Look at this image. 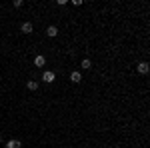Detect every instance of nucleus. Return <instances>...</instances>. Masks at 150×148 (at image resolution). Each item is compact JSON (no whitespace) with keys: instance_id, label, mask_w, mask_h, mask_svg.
<instances>
[{"instance_id":"obj_8","label":"nucleus","mask_w":150,"mask_h":148,"mask_svg":"<svg viewBox=\"0 0 150 148\" xmlns=\"http://www.w3.org/2000/svg\"><path fill=\"white\" fill-rule=\"evenodd\" d=\"M26 88H28V90H38V82H36V80H28V82H26Z\"/></svg>"},{"instance_id":"obj_4","label":"nucleus","mask_w":150,"mask_h":148,"mask_svg":"<svg viewBox=\"0 0 150 148\" xmlns=\"http://www.w3.org/2000/svg\"><path fill=\"white\" fill-rule=\"evenodd\" d=\"M70 80H72L74 84H78V82L82 80V74L78 72V70H74V72H70Z\"/></svg>"},{"instance_id":"obj_1","label":"nucleus","mask_w":150,"mask_h":148,"mask_svg":"<svg viewBox=\"0 0 150 148\" xmlns=\"http://www.w3.org/2000/svg\"><path fill=\"white\" fill-rule=\"evenodd\" d=\"M56 80V74L52 72V70H46L44 74H42V82H46V84H52Z\"/></svg>"},{"instance_id":"obj_6","label":"nucleus","mask_w":150,"mask_h":148,"mask_svg":"<svg viewBox=\"0 0 150 148\" xmlns=\"http://www.w3.org/2000/svg\"><path fill=\"white\" fill-rule=\"evenodd\" d=\"M148 70H150L148 62H140L138 64V74H148Z\"/></svg>"},{"instance_id":"obj_9","label":"nucleus","mask_w":150,"mask_h":148,"mask_svg":"<svg viewBox=\"0 0 150 148\" xmlns=\"http://www.w3.org/2000/svg\"><path fill=\"white\" fill-rule=\"evenodd\" d=\"M80 66H82V68H84V70H90V66H92V62H90L88 58H84V60H82V62H80Z\"/></svg>"},{"instance_id":"obj_5","label":"nucleus","mask_w":150,"mask_h":148,"mask_svg":"<svg viewBox=\"0 0 150 148\" xmlns=\"http://www.w3.org/2000/svg\"><path fill=\"white\" fill-rule=\"evenodd\" d=\"M20 146H22V142H20V140H16V138H12V140L6 142V148H20Z\"/></svg>"},{"instance_id":"obj_3","label":"nucleus","mask_w":150,"mask_h":148,"mask_svg":"<svg viewBox=\"0 0 150 148\" xmlns=\"http://www.w3.org/2000/svg\"><path fill=\"white\" fill-rule=\"evenodd\" d=\"M44 64H46V58L42 56V54H40V56H36V58H34V66H36V68H42Z\"/></svg>"},{"instance_id":"obj_2","label":"nucleus","mask_w":150,"mask_h":148,"mask_svg":"<svg viewBox=\"0 0 150 148\" xmlns=\"http://www.w3.org/2000/svg\"><path fill=\"white\" fill-rule=\"evenodd\" d=\"M20 30H22L24 34H32L34 26H32V22H22V26H20Z\"/></svg>"},{"instance_id":"obj_7","label":"nucleus","mask_w":150,"mask_h":148,"mask_svg":"<svg viewBox=\"0 0 150 148\" xmlns=\"http://www.w3.org/2000/svg\"><path fill=\"white\" fill-rule=\"evenodd\" d=\"M46 34L50 36V38H56V36H58V28H56V26H48V28H46Z\"/></svg>"}]
</instances>
